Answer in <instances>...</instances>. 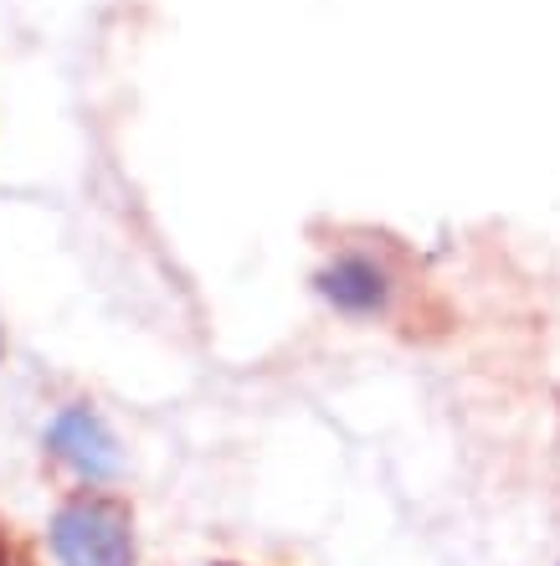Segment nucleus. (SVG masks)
I'll return each instance as SVG.
<instances>
[{"instance_id":"3","label":"nucleus","mask_w":560,"mask_h":566,"mask_svg":"<svg viewBox=\"0 0 560 566\" xmlns=\"http://www.w3.org/2000/svg\"><path fill=\"white\" fill-rule=\"evenodd\" d=\"M319 294L345 314H381L385 298H391V279L370 258H339L319 273Z\"/></svg>"},{"instance_id":"2","label":"nucleus","mask_w":560,"mask_h":566,"mask_svg":"<svg viewBox=\"0 0 560 566\" xmlns=\"http://www.w3.org/2000/svg\"><path fill=\"white\" fill-rule=\"evenodd\" d=\"M46 448H52L67 469H77L83 479H114L118 474L114 432H108L104 418L88 412V407H67V412H57L52 428H46Z\"/></svg>"},{"instance_id":"1","label":"nucleus","mask_w":560,"mask_h":566,"mask_svg":"<svg viewBox=\"0 0 560 566\" xmlns=\"http://www.w3.org/2000/svg\"><path fill=\"white\" fill-rule=\"evenodd\" d=\"M52 552L62 566H134V525L129 510L104 494H83L57 510Z\"/></svg>"}]
</instances>
